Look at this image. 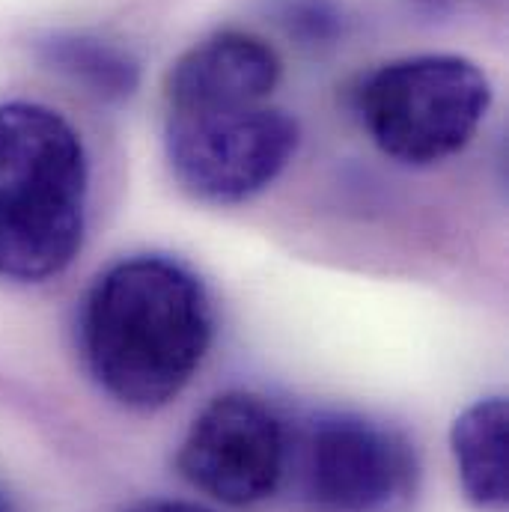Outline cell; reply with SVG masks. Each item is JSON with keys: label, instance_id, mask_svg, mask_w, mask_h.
I'll list each match as a JSON object with an SVG mask.
<instances>
[{"label": "cell", "instance_id": "6da1fadb", "mask_svg": "<svg viewBox=\"0 0 509 512\" xmlns=\"http://www.w3.org/2000/svg\"><path fill=\"white\" fill-rule=\"evenodd\" d=\"M215 337L203 280L170 256L111 265L87 292L81 352L96 384L134 411L173 402L200 370Z\"/></svg>", "mask_w": 509, "mask_h": 512}, {"label": "cell", "instance_id": "7a4b0ae2", "mask_svg": "<svg viewBox=\"0 0 509 512\" xmlns=\"http://www.w3.org/2000/svg\"><path fill=\"white\" fill-rule=\"evenodd\" d=\"M90 161L78 128L39 102H0V277L45 283L81 254Z\"/></svg>", "mask_w": 509, "mask_h": 512}, {"label": "cell", "instance_id": "3957f363", "mask_svg": "<svg viewBox=\"0 0 509 512\" xmlns=\"http://www.w3.org/2000/svg\"><path fill=\"white\" fill-rule=\"evenodd\" d=\"M358 117L387 158L432 167L462 152L492 108V81L468 57L390 60L355 90Z\"/></svg>", "mask_w": 509, "mask_h": 512}, {"label": "cell", "instance_id": "277c9868", "mask_svg": "<svg viewBox=\"0 0 509 512\" xmlns=\"http://www.w3.org/2000/svg\"><path fill=\"white\" fill-rule=\"evenodd\" d=\"M283 483L307 512H411L420 465L411 441L358 411H322L289 429Z\"/></svg>", "mask_w": 509, "mask_h": 512}, {"label": "cell", "instance_id": "5b68a950", "mask_svg": "<svg viewBox=\"0 0 509 512\" xmlns=\"http://www.w3.org/2000/svg\"><path fill=\"white\" fill-rule=\"evenodd\" d=\"M301 128L283 108L248 105L167 114L164 149L176 182L200 203L236 206L262 194L295 158Z\"/></svg>", "mask_w": 509, "mask_h": 512}, {"label": "cell", "instance_id": "8992f818", "mask_svg": "<svg viewBox=\"0 0 509 512\" xmlns=\"http://www.w3.org/2000/svg\"><path fill=\"white\" fill-rule=\"evenodd\" d=\"M289 426L256 393L215 396L191 423L176 465L203 495L227 507H251L283 486Z\"/></svg>", "mask_w": 509, "mask_h": 512}, {"label": "cell", "instance_id": "52a82bcc", "mask_svg": "<svg viewBox=\"0 0 509 512\" xmlns=\"http://www.w3.org/2000/svg\"><path fill=\"white\" fill-rule=\"evenodd\" d=\"M283 75L280 54L256 33L218 30L191 45L167 72V114L265 105Z\"/></svg>", "mask_w": 509, "mask_h": 512}, {"label": "cell", "instance_id": "ba28073f", "mask_svg": "<svg viewBox=\"0 0 509 512\" xmlns=\"http://www.w3.org/2000/svg\"><path fill=\"white\" fill-rule=\"evenodd\" d=\"M450 447L465 498L483 512H507L509 411L504 396L468 405L450 432Z\"/></svg>", "mask_w": 509, "mask_h": 512}, {"label": "cell", "instance_id": "9c48e42d", "mask_svg": "<svg viewBox=\"0 0 509 512\" xmlns=\"http://www.w3.org/2000/svg\"><path fill=\"white\" fill-rule=\"evenodd\" d=\"M39 51L45 66L102 102H123L137 90V60L108 39L90 33H54Z\"/></svg>", "mask_w": 509, "mask_h": 512}, {"label": "cell", "instance_id": "30bf717a", "mask_svg": "<svg viewBox=\"0 0 509 512\" xmlns=\"http://www.w3.org/2000/svg\"><path fill=\"white\" fill-rule=\"evenodd\" d=\"M126 512H215L200 507V504H191V501H167V498H152V501H140Z\"/></svg>", "mask_w": 509, "mask_h": 512}, {"label": "cell", "instance_id": "8fae6325", "mask_svg": "<svg viewBox=\"0 0 509 512\" xmlns=\"http://www.w3.org/2000/svg\"><path fill=\"white\" fill-rule=\"evenodd\" d=\"M0 512H9V504H6V498H3V492H0Z\"/></svg>", "mask_w": 509, "mask_h": 512}]
</instances>
